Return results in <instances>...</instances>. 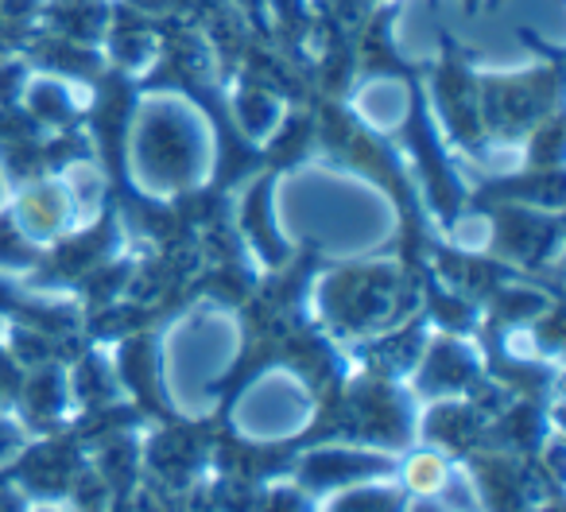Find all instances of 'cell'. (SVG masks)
<instances>
[{"label":"cell","mask_w":566,"mask_h":512,"mask_svg":"<svg viewBox=\"0 0 566 512\" xmlns=\"http://www.w3.org/2000/svg\"><path fill=\"white\" fill-rule=\"evenodd\" d=\"M210 156V128L202 113L190 109L182 97H148L136 121V167L148 190H179L198 182L190 175L202 171V159Z\"/></svg>","instance_id":"obj_1"},{"label":"cell","mask_w":566,"mask_h":512,"mask_svg":"<svg viewBox=\"0 0 566 512\" xmlns=\"http://www.w3.org/2000/svg\"><path fill=\"white\" fill-rule=\"evenodd\" d=\"M24 109L35 125H51L63 128L74 121V113L86 105V94H82V82L66 79V74H28L24 90Z\"/></svg>","instance_id":"obj_2"},{"label":"cell","mask_w":566,"mask_h":512,"mask_svg":"<svg viewBox=\"0 0 566 512\" xmlns=\"http://www.w3.org/2000/svg\"><path fill=\"white\" fill-rule=\"evenodd\" d=\"M17 221H20V229L32 237V241H40V237H55L59 229H66L74 221L71 190L51 187V182H43V187H32L24 198H20Z\"/></svg>","instance_id":"obj_3"},{"label":"cell","mask_w":566,"mask_h":512,"mask_svg":"<svg viewBox=\"0 0 566 512\" xmlns=\"http://www.w3.org/2000/svg\"><path fill=\"white\" fill-rule=\"evenodd\" d=\"M233 117L252 140H268L283 125V102L264 86H241L233 90Z\"/></svg>","instance_id":"obj_4"},{"label":"cell","mask_w":566,"mask_h":512,"mask_svg":"<svg viewBox=\"0 0 566 512\" xmlns=\"http://www.w3.org/2000/svg\"><path fill=\"white\" fill-rule=\"evenodd\" d=\"M354 105L369 125L396 128V125H403V113H408V86L396 79H373L369 86L357 94Z\"/></svg>","instance_id":"obj_5"},{"label":"cell","mask_w":566,"mask_h":512,"mask_svg":"<svg viewBox=\"0 0 566 512\" xmlns=\"http://www.w3.org/2000/svg\"><path fill=\"white\" fill-rule=\"evenodd\" d=\"M113 51H117V59L128 66V71H144V66L156 63V40H151L148 32L120 35V40L113 43Z\"/></svg>","instance_id":"obj_6"},{"label":"cell","mask_w":566,"mask_h":512,"mask_svg":"<svg viewBox=\"0 0 566 512\" xmlns=\"http://www.w3.org/2000/svg\"><path fill=\"white\" fill-rule=\"evenodd\" d=\"M43 9V0H0V12L12 20H28Z\"/></svg>","instance_id":"obj_7"},{"label":"cell","mask_w":566,"mask_h":512,"mask_svg":"<svg viewBox=\"0 0 566 512\" xmlns=\"http://www.w3.org/2000/svg\"><path fill=\"white\" fill-rule=\"evenodd\" d=\"M12 447H17V431H12V424H4V419H0V458L9 454Z\"/></svg>","instance_id":"obj_8"}]
</instances>
